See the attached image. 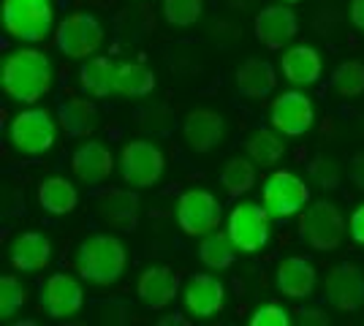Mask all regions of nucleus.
Returning <instances> with one entry per match:
<instances>
[{
  "instance_id": "412c9836",
  "label": "nucleus",
  "mask_w": 364,
  "mask_h": 326,
  "mask_svg": "<svg viewBox=\"0 0 364 326\" xmlns=\"http://www.w3.org/2000/svg\"><path fill=\"white\" fill-rule=\"evenodd\" d=\"M280 71L283 77L289 79L291 85H316L323 74V60H321V52L310 44H296L289 47L280 58Z\"/></svg>"
},
{
  "instance_id": "f8f14e48",
  "label": "nucleus",
  "mask_w": 364,
  "mask_h": 326,
  "mask_svg": "<svg viewBox=\"0 0 364 326\" xmlns=\"http://www.w3.org/2000/svg\"><path fill=\"white\" fill-rule=\"evenodd\" d=\"M38 302H41V310L49 315V318H71L82 310L85 305V288L79 278L68 275V272H55L41 283V294H38Z\"/></svg>"
},
{
  "instance_id": "4be33fe9",
  "label": "nucleus",
  "mask_w": 364,
  "mask_h": 326,
  "mask_svg": "<svg viewBox=\"0 0 364 326\" xmlns=\"http://www.w3.org/2000/svg\"><path fill=\"white\" fill-rule=\"evenodd\" d=\"M9 256L19 272H41L52 261V242L41 232H22L11 242Z\"/></svg>"
},
{
  "instance_id": "dca6fc26",
  "label": "nucleus",
  "mask_w": 364,
  "mask_h": 326,
  "mask_svg": "<svg viewBox=\"0 0 364 326\" xmlns=\"http://www.w3.org/2000/svg\"><path fill=\"white\" fill-rule=\"evenodd\" d=\"M326 299L337 310L353 313L364 305V272L356 264H340L326 275Z\"/></svg>"
},
{
  "instance_id": "473e14b6",
  "label": "nucleus",
  "mask_w": 364,
  "mask_h": 326,
  "mask_svg": "<svg viewBox=\"0 0 364 326\" xmlns=\"http://www.w3.org/2000/svg\"><path fill=\"white\" fill-rule=\"evenodd\" d=\"M25 305V286L16 275H3L0 278V318L11 321Z\"/></svg>"
},
{
  "instance_id": "c85d7f7f",
  "label": "nucleus",
  "mask_w": 364,
  "mask_h": 326,
  "mask_svg": "<svg viewBox=\"0 0 364 326\" xmlns=\"http://www.w3.org/2000/svg\"><path fill=\"white\" fill-rule=\"evenodd\" d=\"M220 185L231 199L250 193L256 185V163L250 158H231L220 171Z\"/></svg>"
},
{
  "instance_id": "ddd939ff",
  "label": "nucleus",
  "mask_w": 364,
  "mask_h": 326,
  "mask_svg": "<svg viewBox=\"0 0 364 326\" xmlns=\"http://www.w3.org/2000/svg\"><path fill=\"white\" fill-rule=\"evenodd\" d=\"M182 302H185V310L193 318L210 321L226 308V286L210 272H198L185 283Z\"/></svg>"
},
{
  "instance_id": "a211bd4d",
  "label": "nucleus",
  "mask_w": 364,
  "mask_h": 326,
  "mask_svg": "<svg viewBox=\"0 0 364 326\" xmlns=\"http://www.w3.org/2000/svg\"><path fill=\"white\" fill-rule=\"evenodd\" d=\"M71 171L79 183L98 185V183L109 180V174L114 171V156L104 141H85L71 156Z\"/></svg>"
},
{
  "instance_id": "9d476101",
  "label": "nucleus",
  "mask_w": 364,
  "mask_h": 326,
  "mask_svg": "<svg viewBox=\"0 0 364 326\" xmlns=\"http://www.w3.org/2000/svg\"><path fill=\"white\" fill-rule=\"evenodd\" d=\"M166 169V158L161 153L158 144L147 139H134L122 147L120 153V174L125 185L136 188H152Z\"/></svg>"
},
{
  "instance_id": "5701e85b",
  "label": "nucleus",
  "mask_w": 364,
  "mask_h": 326,
  "mask_svg": "<svg viewBox=\"0 0 364 326\" xmlns=\"http://www.w3.org/2000/svg\"><path fill=\"white\" fill-rule=\"evenodd\" d=\"M237 90L245 98H267L277 87V71L269 60H261V58H250L237 68Z\"/></svg>"
},
{
  "instance_id": "58836bf2",
  "label": "nucleus",
  "mask_w": 364,
  "mask_h": 326,
  "mask_svg": "<svg viewBox=\"0 0 364 326\" xmlns=\"http://www.w3.org/2000/svg\"><path fill=\"white\" fill-rule=\"evenodd\" d=\"M302 321L304 324H329V318L323 315V310H302Z\"/></svg>"
},
{
  "instance_id": "2eb2a0df",
  "label": "nucleus",
  "mask_w": 364,
  "mask_h": 326,
  "mask_svg": "<svg viewBox=\"0 0 364 326\" xmlns=\"http://www.w3.org/2000/svg\"><path fill=\"white\" fill-rule=\"evenodd\" d=\"M223 134H226V120L215 109H193L182 120V136H185L188 147L193 153H210V150H215L223 141Z\"/></svg>"
},
{
  "instance_id": "393cba45",
  "label": "nucleus",
  "mask_w": 364,
  "mask_h": 326,
  "mask_svg": "<svg viewBox=\"0 0 364 326\" xmlns=\"http://www.w3.org/2000/svg\"><path fill=\"white\" fill-rule=\"evenodd\" d=\"M58 123L74 139L90 136L98 123V107L90 98H68L58 107Z\"/></svg>"
},
{
  "instance_id": "b1692460",
  "label": "nucleus",
  "mask_w": 364,
  "mask_h": 326,
  "mask_svg": "<svg viewBox=\"0 0 364 326\" xmlns=\"http://www.w3.org/2000/svg\"><path fill=\"white\" fill-rule=\"evenodd\" d=\"M38 204L46 215H68L79 207V190L68 177H46L38 185Z\"/></svg>"
},
{
  "instance_id": "cd10ccee",
  "label": "nucleus",
  "mask_w": 364,
  "mask_h": 326,
  "mask_svg": "<svg viewBox=\"0 0 364 326\" xmlns=\"http://www.w3.org/2000/svg\"><path fill=\"white\" fill-rule=\"evenodd\" d=\"M283 134L272 131V128H256L247 141H245V150L247 158L256 163V166H274L280 158L286 156V141L280 139Z\"/></svg>"
},
{
  "instance_id": "2f4dec72",
  "label": "nucleus",
  "mask_w": 364,
  "mask_h": 326,
  "mask_svg": "<svg viewBox=\"0 0 364 326\" xmlns=\"http://www.w3.org/2000/svg\"><path fill=\"white\" fill-rule=\"evenodd\" d=\"M204 14V0H164V16L174 28H191Z\"/></svg>"
},
{
  "instance_id": "6e6552de",
  "label": "nucleus",
  "mask_w": 364,
  "mask_h": 326,
  "mask_svg": "<svg viewBox=\"0 0 364 326\" xmlns=\"http://www.w3.org/2000/svg\"><path fill=\"white\" fill-rule=\"evenodd\" d=\"M104 44V25L87 11H74L55 31V47L71 60H87Z\"/></svg>"
},
{
  "instance_id": "f3484780",
  "label": "nucleus",
  "mask_w": 364,
  "mask_h": 326,
  "mask_svg": "<svg viewBox=\"0 0 364 326\" xmlns=\"http://www.w3.org/2000/svg\"><path fill=\"white\" fill-rule=\"evenodd\" d=\"M180 294V278L171 266H147L136 280V296L147 310H164Z\"/></svg>"
},
{
  "instance_id": "aec40b11",
  "label": "nucleus",
  "mask_w": 364,
  "mask_h": 326,
  "mask_svg": "<svg viewBox=\"0 0 364 326\" xmlns=\"http://www.w3.org/2000/svg\"><path fill=\"white\" fill-rule=\"evenodd\" d=\"M98 215L101 220L112 226V229H122V232H131L139 220V196L136 188L128 190V188H112L107 190L101 199H98Z\"/></svg>"
},
{
  "instance_id": "ea45409f",
  "label": "nucleus",
  "mask_w": 364,
  "mask_h": 326,
  "mask_svg": "<svg viewBox=\"0 0 364 326\" xmlns=\"http://www.w3.org/2000/svg\"><path fill=\"white\" fill-rule=\"evenodd\" d=\"M280 3H286V6H296V3H302V0H280Z\"/></svg>"
},
{
  "instance_id": "7c9ffc66",
  "label": "nucleus",
  "mask_w": 364,
  "mask_h": 326,
  "mask_svg": "<svg viewBox=\"0 0 364 326\" xmlns=\"http://www.w3.org/2000/svg\"><path fill=\"white\" fill-rule=\"evenodd\" d=\"M332 90L343 98H356L364 93V63L346 60L332 71Z\"/></svg>"
},
{
  "instance_id": "0eeeda50",
  "label": "nucleus",
  "mask_w": 364,
  "mask_h": 326,
  "mask_svg": "<svg viewBox=\"0 0 364 326\" xmlns=\"http://www.w3.org/2000/svg\"><path fill=\"white\" fill-rule=\"evenodd\" d=\"M269 210L256 202H240L234 204V210L228 212L226 234L237 250L242 253H261L272 239V229H269Z\"/></svg>"
},
{
  "instance_id": "c756f323",
  "label": "nucleus",
  "mask_w": 364,
  "mask_h": 326,
  "mask_svg": "<svg viewBox=\"0 0 364 326\" xmlns=\"http://www.w3.org/2000/svg\"><path fill=\"white\" fill-rule=\"evenodd\" d=\"M198 259L201 264L210 266V269H228L237 259V245L231 242L228 234H207L201 237V245H198Z\"/></svg>"
},
{
  "instance_id": "9b49d317",
  "label": "nucleus",
  "mask_w": 364,
  "mask_h": 326,
  "mask_svg": "<svg viewBox=\"0 0 364 326\" xmlns=\"http://www.w3.org/2000/svg\"><path fill=\"white\" fill-rule=\"evenodd\" d=\"M269 123L283 136L296 139V136H304L316 125V107L299 90H286V93H280L272 101V107H269Z\"/></svg>"
},
{
  "instance_id": "f704fd0d",
  "label": "nucleus",
  "mask_w": 364,
  "mask_h": 326,
  "mask_svg": "<svg viewBox=\"0 0 364 326\" xmlns=\"http://www.w3.org/2000/svg\"><path fill=\"white\" fill-rule=\"evenodd\" d=\"M313 177L321 183V188H337V183H340V169H337V163L329 161V158H316Z\"/></svg>"
},
{
  "instance_id": "f03ea898",
  "label": "nucleus",
  "mask_w": 364,
  "mask_h": 326,
  "mask_svg": "<svg viewBox=\"0 0 364 326\" xmlns=\"http://www.w3.org/2000/svg\"><path fill=\"white\" fill-rule=\"evenodd\" d=\"M76 272L92 286H114L125 275L128 253L120 237L114 234H90L76 250Z\"/></svg>"
},
{
  "instance_id": "bb28decb",
  "label": "nucleus",
  "mask_w": 364,
  "mask_h": 326,
  "mask_svg": "<svg viewBox=\"0 0 364 326\" xmlns=\"http://www.w3.org/2000/svg\"><path fill=\"white\" fill-rule=\"evenodd\" d=\"M79 85L82 90L92 98H107L114 93V63L98 55V58H87L79 68Z\"/></svg>"
},
{
  "instance_id": "7ed1b4c3",
  "label": "nucleus",
  "mask_w": 364,
  "mask_h": 326,
  "mask_svg": "<svg viewBox=\"0 0 364 326\" xmlns=\"http://www.w3.org/2000/svg\"><path fill=\"white\" fill-rule=\"evenodd\" d=\"M58 120L46 109H25L9 125V141L19 156H44L58 141Z\"/></svg>"
},
{
  "instance_id": "6ab92c4d",
  "label": "nucleus",
  "mask_w": 364,
  "mask_h": 326,
  "mask_svg": "<svg viewBox=\"0 0 364 326\" xmlns=\"http://www.w3.org/2000/svg\"><path fill=\"white\" fill-rule=\"evenodd\" d=\"M274 283H277V291L289 299H307V296L316 291V266L310 264V259L304 256H289L277 264L274 272Z\"/></svg>"
},
{
  "instance_id": "f257e3e1",
  "label": "nucleus",
  "mask_w": 364,
  "mask_h": 326,
  "mask_svg": "<svg viewBox=\"0 0 364 326\" xmlns=\"http://www.w3.org/2000/svg\"><path fill=\"white\" fill-rule=\"evenodd\" d=\"M55 85V65L41 49H16L0 65V87L16 104L41 101Z\"/></svg>"
},
{
  "instance_id": "423d86ee",
  "label": "nucleus",
  "mask_w": 364,
  "mask_h": 326,
  "mask_svg": "<svg viewBox=\"0 0 364 326\" xmlns=\"http://www.w3.org/2000/svg\"><path fill=\"white\" fill-rule=\"evenodd\" d=\"M174 217L182 234L188 237H207V234L218 232L220 220H223V207L218 202V196L204 190V188H188L180 193L177 207H174Z\"/></svg>"
},
{
  "instance_id": "20e7f679",
  "label": "nucleus",
  "mask_w": 364,
  "mask_h": 326,
  "mask_svg": "<svg viewBox=\"0 0 364 326\" xmlns=\"http://www.w3.org/2000/svg\"><path fill=\"white\" fill-rule=\"evenodd\" d=\"M52 0H3V28L25 44H38L52 33Z\"/></svg>"
},
{
  "instance_id": "1a4fd4ad",
  "label": "nucleus",
  "mask_w": 364,
  "mask_h": 326,
  "mask_svg": "<svg viewBox=\"0 0 364 326\" xmlns=\"http://www.w3.org/2000/svg\"><path fill=\"white\" fill-rule=\"evenodd\" d=\"M261 202L269 210V215L277 220L299 215L307 202H310V188L302 177H296L294 171L277 169L267 177V183L261 188Z\"/></svg>"
},
{
  "instance_id": "4c0bfd02",
  "label": "nucleus",
  "mask_w": 364,
  "mask_h": 326,
  "mask_svg": "<svg viewBox=\"0 0 364 326\" xmlns=\"http://www.w3.org/2000/svg\"><path fill=\"white\" fill-rule=\"evenodd\" d=\"M348 19L353 22L356 31L364 33V0H350L348 3Z\"/></svg>"
},
{
  "instance_id": "4468645a",
  "label": "nucleus",
  "mask_w": 364,
  "mask_h": 326,
  "mask_svg": "<svg viewBox=\"0 0 364 326\" xmlns=\"http://www.w3.org/2000/svg\"><path fill=\"white\" fill-rule=\"evenodd\" d=\"M258 44H264L267 49H283L289 47V41L296 38L299 33V19L291 11V6L280 3V6H264L256 14L253 22Z\"/></svg>"
},
{
  "instance_id": "e433bc0d",
  "label": "nucleus",
  "mask_w": 364,
  "mask_h": 326,
  "mask_svg": "<svg viewBox=\"0 0 364 326\" xmlns=\"http://www.w3.org/2000/svg\"><path fill=\"white\" fill-rule=\"evenodd\" d=\"M350 180L359 190H364V153H356L350 161Z\"/></svg>"
},
{
  "instance_id": "a878e982",
  "label": "nucleus",
  "mask_w": 364,
  "mask_h": 326,
  "mask_svg": "<svg viewBox=\"0 0 364 326\" xmlns=\"http://www.w3.org/2000/svg\"><path fill=\"white\" fill-rule=\"evenodd\" d=\"M155 90V74L144 63H120L114 65V95L144 98Z\"/></svg>"
},
{
  "instance_id": "72a5a7b5",
  "label": "nucleus",
  "mask_w": 364,
  "mask_h": 326,
  "mask_svg": "<svg viewBox=\"0 0 364 326\" xmlns=\"http://www.w3.org/2000/svg\"><path fill=\"white\" fill-rule=\"evenodd\" d=\"M250 324L253 326H289L291 318L280 305L269 302V305H261V308L250 315Z\"/></svg>"
},
{
  "instance_id": "39448f33",
  "label": "nucleus",
  "mask_w": 364,
  "mask_h": 326,
  "mask_svg": "<svg viewBox=\"0 0 364 326\" xmlns=\"http://www.w3.org/2000/svg\"><path fill=\"white\" fill-rule=\"evenodd\" d=\"M299 232H302V239L313 250L329 253V250H337L343 245V239L348 234V220L343 217L337 204L321 199V202H313L302 212Z\"/></svg>"
},
{
  "instance_id": "c9c22d12",
  "label": "nucleus",
  "mask_w": 364,
  "mask_h": 326,
  "mask_svg": "<svg viewBox=\"0 0 364 326\" xmlns=\"http://www.w3.org/2000/svg\"><path fill=\"white\" fill-rule=\"evenodd\" d=\"M348 234L356 245H364V204L353 210V215L348 220Z\"/></svg>"
}]
</instances>
